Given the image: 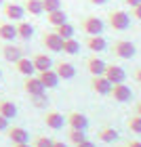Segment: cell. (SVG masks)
I'll return each mask as SVG.
<instances>
[{"label": "cell", "instance_id": "cell-20", "mask_svg": "<svg viewBox=\"0 0 141 147\" xmlns=\"http://www.w3.org/2000/svg\"><path fill=\"white\" fill-rule=\"evenodd\" d=\"M97 139H99L101 143H114V141H118V130L105 126V128H101V130L97 132Z\"/></svg>", "mask_w": 141, "mask_h": 147}, {"label": "cell", "instance_id": "cell-30", "mask_svg": "<svg viewBox=\"0 0 141 147\" xmlns=\"http://www.w3.org/2000/svg\"><path fill=\"white\" fill-rule=\"evenodd\" d=\"M42 9H44V13H53V11L61 9V0H42Z\"/></svg>", "mask_w": 141, "mask_h": 147}, {"label": "cell", "instance_id": "cell-12", "mask_svg": "<svg viewBox=\"0 0 141 147\" xmlns=\"http://www.w3.org/2000/svg\"><path fill=\"white\" fill-rule=\"evenodd\" d=\"M38 80L42 82L44 88H55V86L59 84V76L55 69H44V71H38Z\"/></svg>", "mask_w": 141, "mask_h": 147}, {"label": "cell", "instance_id": "cell-38", "mask_svg": "<svg viewBox=\"0 0 141 147\" xmlns=\"http://www.w3.org/2000/svg\"><path fill=\"white\" fill-rule=\"evenodd\" d=\"M122 2H126V4H129L131 9H133V6H137V4L141 2V0H122Z\"/></svg>", "mask_w": 141, "mask_h": 147}, {"label": "cell", "instance_id": "cell-41", "mask_svg": "<svg viewBox=\"0 0 141 147\" xmlns=\"http://www.w3.org/2000/svg\"><path fill=\"white\" fill-rule=\"evenodd\" d=\"M89 2H93V4H105L107 0H89Z\"/></svg>", "mask_w": 141, "mask_h": 147}, {"label": "cell", "instance_id": "cell-17", "mask_svg": "<svg viewBox=\"0 0 141 147\" xmlns=\"http://www.w3.org/2000/svg\"><path fill=\"white\" fill-rule=\"evenodd\" d=\"M86 46H89V51H93V53H103L107 49V40L103 38V34L89 36V38H86Z\"/></svg>", "mask_w": 141, "mask_h": 147}, {"label": "cell", "instance_id": "cell-19", "mask_svg": "<svg viewBox=\"0 0 141 147\" xmlns=\"http://www.w3.org/2000/svg\"><path fill=\"white\" fill-rule=\"evenodd\" d=\"M34 67L36 71H44V69H51L53 67V59L46 55V53H38V55H34Z\"/></svg>", "mask_w": 141, "mask_h": 147}, {"label": "cell", "instance_id": "cell-18", "mask_svg": "<svg viewBox=\"0 0 141 147\" xmlns=\"http://www.w3.org/2000/svg\"><path fill=\"white\" fill-rule=\"evenodd\" d=\"M15 67H17V71L19 74H23L25 78L28 76H34V71H36V67H34V61H32L30 57H21L19 61H15Z\"/></svg>", "mask_w": 141, "mask_h": 147}, {"label": "cell", "instance_id": "cell-29", "mask_svg": "<svg viewBox=\"0 0 141 147\" xmlns=\"http://www.w3.org/2000/svg\"><path fill=\"white\" fill-rule=\"evenodd\" d=\"M68 139L74 143V145H78V143H82L84 139H86V132L84 130H76V128H70L68 130Z\"/></svg>", "mask_w": 141, "mask_h": 147}, {"label": "cell", "instance_id": "cell-14", "mask_svg": "<svg viewBox=\"0 0 141 147\" xmlns=\"http://www.w3.org/2000/svg\"><path fill=\"white\" fill-rule=\"evenodd\" d=\"M44 124L49 126L51 130H59V128H63V124H65V118H63L59 111H49V113L44 116Z\"/></svg>", "mask_w": 141, "mask_h": 147}, {"label": "cell", "instance_id": "cell-44", "mask_svg": "<svg viewBox=\"0 0 141 147\" xmlns=\"http://www.w3.org/2000/svg\"><path fill=\"white\" fill-rule=\"evenodd\" d=\"M118 147H126V145H118Z\"/></svg>", "mask_w": 141, "mask_h": 147}, {"label": "cell", "instance_id": "cell-4", "mask_svg": "<svg viewBox=\"0 0 141 147\" xmlns=\"http://www.w3.org/2000/svg\"><path fill=\"white\" fill-rule=\"evenodd\" d=\"M110 97L114 101H118V103H126V101H131L133 90H131V86H126L124 82H118V84H112Z\"/></svg>", "mask_w": 141, "mask_h": 147}, {"label": "cell", "instance_id": "cell-31", "mask_svg": "<svg viewBox=\"0 0 141 147\" xmlns=\"http://www.w3.org/2000/svg\"><path fill=\"white\" fill-rule=\"evenodd\" d=\"M32 105L36 109H44L49 105V99H46V95H36V97H32Z\"/></svg>", "mask_w": 141, "mask_h": 147}, {"label": "cell", "instance_id": "cell-40", "mask_svg": "<svg viewBox=\"0 0 141 147\" xmlns=\"http://www.w3.org/2000/svg\"><path fill=\"white\" fill-rule=\"evenodd\" d=\"M135 113H137V116H141V101L135 105Z\"/></svg>", "mask_w": 141, "mask_h": 147}, {"label": "cell", "instance_id": "cell-43", "mask_svg": "<svg viewBox=\"0 0 141 147\" xmlns=\"http://www.w3.org/2000/svg\"><path fill=\"white\" fill-rule=\"evenodd\" d=\"M0 4H4V0H0Z\"/></svg>", "mask_w": 141, "mask_h": 147}, {"label": "cell", "instance_id": "cell-11", "mask_svg": "<svg viewBox=\"0 0 141 147\" xmlns=\"http://www.w3.org/2000/svg\"><path fill=\"white\" fill-rule=\"evenodd\" d=\"M103 76L110 80L112 84H118V82H124V80H126V71L120 67V65H107Z\"/></svg>", "mask_w": 141, "mask_h": 147}, {"label": "cell", "instance_id": "cell-34", "mask_svg": "<svg viewBox=\"0 0 141 147\" xmlns=\"http://www.w3.org/2000/svg\"><path fill=\"white\" fill-rule=\"evenodd\" d=\"M6 128H9V118L0 116V130H6Z\"/></svg>", "mask_w": 141, "mask_h": 147}, {"label": "cell", "instance_id": "cell-10", "mask_svg": "<svg viewBox=\"0 0 141 147\" xmlns=\"http://www.w3.org/2000/svg\"><path fill=\"white\" fill-rule=\"evenodd\" d=\"M6 135H9L11 143L17 145V143H28L30 141V132L21 128V126H13V128H6Z\"/></svg>", "mask_w": 141, "mask_h": 147}, {"label": "cell", "instance_id": "cell-36", "mask_svg": "<svg viewBox=\"0 0 141 147\" xmlns=\"http://www.w3.org/2000/svg\"><path fill=\"white\" fill-rule=\"evenodd\" d=\"M126 147H141V141H139V139H133V141L126 143Z\"/></svg>", "mask_w": 141, "mask_h": 147}, {"label": "cell", "instance_id": "cell-5", "mask_svg": "<svg viewBox=\"0 0 141 147\" xmlns=\"http://www.w3.org/2000/svg\"><path fill=\"white\" fill-rule=\"evenodd\" d=\"M42 44L46 46L49 51H53V53H59L63 49V38L57 34V32H46V34L42 36Z\"/></svg>", "mask_w": 141, "mask_h": 147}, {"label": "cell", "instance_id": "cell-3", "mask_svg": "<svg viewBox=\"0 0 141 147\" xmlns=\"http://www.w3.org/2000/svg\"><path fill=\"white\" fill-rule=\"evenodd\" d=\"M82 30L86 32V36H99V34H103L105 23L99 17H84L82 19Z\"/></svg>", "mask_w": 141, "mask_h": 147}, {"label": "cell", "instance_id": "cell-21", "mask_svg": "<svg viewBox=\"0 0 141 147\" xmlns=\"http://www.w3.org/2000/svg\"><path fill=\"white\" fill-rule=\"evenodd\" d=\"M32 36H34V25L28 23V21H19V23H17V38L30 40Z\"/></svg>", "mask_w": 141, "mask_h": 147}, {"label": "cell", "instance_id": "cell-32", "mask_svg": "<svg viewBox=\"0 0 141 147\" xmlns=\"http://www.w3.org/2000/svg\"><path fill=\"white\" fill-rule=\"evenodd\" d=\"M34 147H53V139H49V137H36L34 139Z\"/></svg>", "mask_w": 141, "mask_h": 147}, {"label": "cell", "instance_id": "cell-27", "mask_svg": "<svg viewBox=\"0 0 141 147\" xmlns=\"http://www.w3.org/2000/svg\"><path fill=\"white\" fill-rule=\"evenodd\" d=\"M65 55H76L80 51V42L76 38H70V40H63V49H61Z\"/></svg>", "mask_w": 141, "mask_h": 147}, {"label": "cell", "instance_id": "cell-6", "mask_svg": "<svg viewBox=\"0 0 141 147\" xmlns=\"http://www.w3.org/2000/svg\"><path fill=\"white\" fill-rule=\"evenodd\" d=\"M23 15H25L23 4H17V2H6L4 4V17L9 21H21Z\"/></svg>", "mask_w": 141, "mask_h": 147}, {"label": "cell", "instance_id": "cell-24", "mask_svg": "<svg viewBox=\"0 0 141 147\" xmlns=\"http://www.w3.org/2000/svg\"><path fill=\"white\" fill-rule=\"evenodd\" d=\"M23 9H25V13H30V15H42V13H44L42 0H25Z\"/></svg>", "mask_w": 141, "mask_h": 147}, {"label": "cell", "instance_id": "cell-2", "mask_svg": "<svg viewBox=\"0 0 141 147\" xmlns=\"http://www.w3.org/2000/svg\"><path fill=\"white\" fill-rule=\"evenodd\" d=\"M112 53L118 59H133L135 53H137V49H135V44H133L131 40H116L114 46H112Z\"/></svg>", "mask_w": 141, "mask_h": 147}, {"label": "cell", "instance_id": "cell-9", "mask_svg": "<svg viewBox=\"0 0 141 147\" xmlns=\"http://www.w3.org/2000/svg\"><path fill=\"white\" fill-rule=\"evenodd\" d=\"M65 122L70 124V128H76V130H86L89 128V118H86L84 113H80V111H72Z\"/></svg>", "mask_w": 141, "mask_h": 147}, {"label": "cell", "instance_id": "cell-37", "mask_svg": "<svg viewBox=\"0 0 141 147\" xmlns=\"http://www.w3.org/2000/svg\"><path fill=\"white\" fill-rule=\"evenodd\" d=\"M133 76H135V82H139V84H141V65L135 69V74H133Z\"/></svg>", "mask_w": 141, "mask_h": 147}, {"label": "cell", "instance_id": "cell-35", "mask_svg": "<svg viewBox=\"0 0 141 147\" xmlns=\"http://www.w3.org/2000/svg\"><path fill=\"white\" fill-rule=\"evenodd\" d=\"M76 147H97V145L93 143V141H89V139H84V141H82V143H78Z\"/></svg>", "mask_w": 141, "mask_h": 147}, {"label": "cell", "instance_id": "cell-1", "mask_svg": "<svg viewBox=\"0 0 141 147\" xmlns=\"http://www.w3.org/2000/svg\"><path fill=\"white\" fill-rule=\"evenodd\" d=\"M107 23H110V28L114 32H124L131 25V17L126 15L124 11H112L110 15H107Z\"/></svg>", "mask_w": 141, "mask_h": 147}, {"label": "cell", "instance_id": "cell-39", "mask_svg": "<svg viewBox=\"0 0 141 147\" xmlns=\"http://www.w3.org/2000/svg\"><path fill=\"white\" fill-rule=\"evenodd\" d=\"M53 147H68L63 141H53Z\"/></svg>", "mask_w": 141, "mask_h": 147}, {"label": "cell", "instance_id": "cell-13", "mask_svg": "<svg viewBox=\"0 0 141 147\" xmlns=\"http://www.w3.org/2000/svg\"><path fill=\"white\" fill-rule=\"evenodd\" d=\"M55 71H57L59 80H72L76 76V67H74L72 63H68V61H59L55 65Z\"/></svg>", "mask_w": 141, "mask_h": 147}, {"label": "cell", "instance_id": "cell-26", "mask_svg": "<svg viewBox=\"0 0 141 147\" xmlns=\"http://www.w3.org/2000/svg\"><path fill=\"white\" fill-rule=\"evenodd\" d=\"M55 32H57V34L61 36L63 40H70V38H74V32H76V30H74V25H72V23L65 21V23H61V25H57Z\"/></svg>", "mask_w": 141, "mask_h": 147}, {"label": "cell", "instance_id": "cell-25", "mask_svg": "<svg viewBox=\"0 0 141 147\" xmlns=\"http://www.w3.org/2000/svg\"><path fill=\"white\" fill-rule=\"evenodd\" d=\"M0 116H4V118H15L17 116V105L15 103H11V101H0Z\"/></svg>", "mask_w": 141, "mask_h": 147}, {"label": "cell", "instance_id": "cell-7", "mask_svg": "<svg viewBox=\"0 0 141 147\" xmlns=\"http://www.w3.org/2000/svg\"><path fill=\"white\" fill-rule=\"evenodd\" d=\"M23 90L28 92L30 97H36V95H44V86L42 82L38 80V76H28L23 82Z\"/></svg>", "mask_w": 141, "mask_h": 147}, {"label": "cell", "instance_id": "cell-22", "mask_svg": "<svg viewBox=\"0 0 141 147\" xmlns=\"http://www.w3.org/2000/svg\"><path fill=\"white\" fill-rule=\"evenodd\" d=\"M46 21H49L53 28H57V25H61L68 21V15L61 11V9H57V11H53V13H46Z\"/></svg>", "mask_w": 141, "mask_h": 147}, {"label": "cell", "instance_id": "cell-23", "mask_svg": "<svg viewBox=\"0 0 141 147\" xmlns=\"http://www.w3.org/2000/svg\"><path fill=\"white\" fill-rule=\"evenodd\" d=\"M15 38H17V25L0 23V40H15Z\"/></svg>", "mask_w": 141, "mask_h": 147}, {"label": "cell", "instance_id": "cell-28", "mask_svg": "<svg viewBox=\"0 0 141 147\" xmlns=\"http://www.w3.org/2000/svg\"><path fill=\"white\" fill-rule=\"evenodd\" d=\"M126 128H129L133 135H141V116H131L129 120H126Z\"/></svg>", "mask_w": 141, "mask_h": 147}, {"label": "cell", "instance_id": "cell-8", "mask_svg": "<svg viewBox=\"0 0 141 147\" xmlns=\"http://www.w3.org/2000/svg\"><path fill=\"white\" fill-rule=\"evenodd\" d=\"M91 88L97 92V95H110V90H112V82L107 80L105 76H93L91 80Z\"/></svg>", "mask_w": 141, "mask_h": 147}, {"label": "cell", "instance_id": "cell-42", "mask_svg": "<svg viewBox=\"0 0 141 147\" xmlns=\"http://www.w3.org/2000/svg\"><path fill=\"white\" fill-rule=\"evenodd\" d=\"M13 147H34V145H30V143H17V145H13Z\"/></svg>", "mask_w": 141, "mask_h": 147}, {"label": "cell", "instance_id": "cell-16", "mask_svg": "<svg viewBox=\"0 0 141 147\" xmlns=\"http://www.w3.org/2000/svg\"><path fill=\"white\" fill-rule=\"evenodd\" d=\"M2 57L6 61L15 63V61H19V59L23 57V49L21 46H15V44H6V46H2Z\"/></svg>", "mask_w": 141, "mask_h": 147}, {"label": "cell", "instance_id": "cell-15", "mask_svg": "<svg viewBox=\"0 0 141 147\" xmlns=\"http://www.w3.org/2000/svg\"><path fill=\"white\" fill-rule=\"evenodd\" d=\"M105 67H107V63L99 57H91L89 61H86V69L91 71V76H103Z\"/></svg>", "mask_w": 141, "mask_h": 147}, {"label": "cell", "instance_id": "cell-33", "mask_svg": "<svg viewBox=\"0 0 141 147\" xmlns=\"http://www.w3.org/2000/svg\"><path fill=\"white\" fill-rule=\"evenodd\" d=\"M131 15L135 17L137 21H141V2H139L137 6H133V9H131Z\"/></svg>", "mask_w": 141, "mask_h": 147}, {"label": "cell", "instance_id": "cell-45", "mask_svg": "<svg viewBox=\"0 0 141 147\" xmlns=\"http://www.w3.org/2000/svg\"><path fill=\"white\" fill-rule=\"evenodd\" d=\"M0 76H2V71H0Z\"/></svg>", "mask_w": 141, "mask_h": 147}]
</instances>
